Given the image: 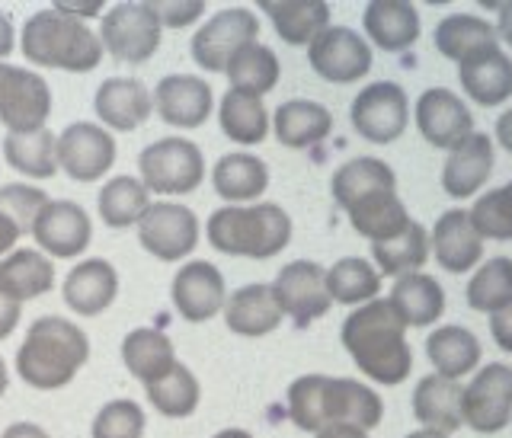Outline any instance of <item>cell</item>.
I'll return each mask as SVG.
<instances>
[{"instance_id":"cell-1","label":"cell","mask_w":512,"mask_h":438,"mask_svg":"<svg viewBox=\"0 0 512 438\" xmlns=\"http://www.w3.org/2000/svg\"><path fill=\"white\" fill-rule=\"evenodd\" d=\"M343 349L368 381L397 387L413 371V349L407 343V323L397 317L388 298L356 307L340 327Z\"/></svg>"},{"instance_id":"cell-2","label":"cell","mask_w":512,"mask_h":438,"mask_svg":"<svg viewBox=\"0 0 512 438\" xmlns=\"http://www.w3.org/2000/svg\"><path fill=\"white\" fill-rule=\"evenodd\" d=\"M90 362V336L74 320L45 314L16 349V378L32 391H61Z\"/></svg>"},{"instance_id":"cell-3","label":"cell","mask_w":512,"mask_h":438,"mask_svg":"<svg viewBox=\"0 0 512 438\" xmlns=\"http://www.w3.org/2000/svg\"><path fill=\"white\" fill-rule=\"evenodd\" d=\"M20 52L32 64V71H68L90 74L100 68L103 45L90 23L64 16L55 7L36 10L20 29Z\"/></svg>"},{"instance_id":"cell-4","label":"cell","mask_w":512,"mask_h":438,"mask_svg":"<svg viewBox=\"0 0 512 438\" xmlns=\"http://www.w3.org/2000/svg\"><path fill=\"white\" fill-rule=\"evenodd\" d=\"M292 231V218L276 202L221 205L205 224V237L212 243V250H218L221 256L256 259V263L279 256L292 243Z\"/></svg>"},{"instance_id":"cell-5","label":"cell","mask_w":512,"mask_h":438,"mask_svg":"<svg viewBox=\"0 0 512 438\" xmlns=\"http://www.w3.org/2000/svg\"><path fill=\"white\" fill-rule=\"evenodd\" d=\"M138 180L151 196H189L205 180V157L196 141L170 135L151 141L138 154Z\"/></svg>"},{"instance_id":"cell-6","label":"cell","mask_w":512,"mask_h":438,"mask_svg":"<svg viewBox=\"0 0 512 438\" xmlns=\"http://www.w3.org/2000/svg\"><path fill=\"white\" fill-rule=\"evenodd\" d=\"M100 45H103V55L116 58L119 64H148L157 48L160 39H164V29H160L157 16L151 13L148 0L144 4H112L106 7V13L100 16Z\"/></svg>"},{"instance_id":"cell-7","label":"cell","mask_w":512,"mask_h":438,"mask_svg":"<svg viewBox=\"0 0 512 438\" xmlns=\"http://www.w3.org/2000/svg\"><path fill=\"white\" fill-rule=\"evenodd\" d=\"M202 240V224L189 205L160 199L151 202L138 224V243L160 263H186Z\"/></svg>"},{"instance_id":"cell-8","label":"cell","mask_w":512,"mask_h":438,"mask_svg":"<svg viewBox=\"0 0 512 438\" xmlns=\"http://www.w3.org/2000/svg\"><path fill=\"white\" fill-rule=\"evenodd\" d=\"M52 116V90L32 68L0 61V125L7 135L42 132Z\"/></svg>"},{"instance_id":"cell-9","label":"cell","mask_w":512,"mask_h":438,"mask_svg":"<svg viewBox=\"0 0 512 438\" xmlns=\"http://www.w3.org/2000/svg\"><path fill=\"white\" fill-rule=\"evenodd\" d=\"M260 39V16L250 7H224L192 32L189 55L205 74H224V64L240 45Z\"/></svg>"},{"instance_id":"cell-10","label":"cell","mask_w":512,"mask_h":438,"mask_svg":"<svg viewBox=\"0 0 512 438\" xmlns=\"http://www.w3.org/2000/svg\"><path fill=\"white\" fill-rule=\"evenodd\" d=\"M58 173L74 183H100L116 164V135L100 122H71L58 132Z\"/></svg>"},{"instance_id":"cell-11","label":"cell","mask_w":512,"mask_h":438,"mask_svg":"<svg viewBox=\"0 0 512 438\" xmlns=\"http://www.w3.org/2000/svg\"><path fill=\"white\" fill-rule=\"evenodd\" d=\"M349 122L372 144H391L407 132L410 122V100L407 90L394 80H378L359 90L349 106Z\"/></svg>"},{"instance_id":"cell-12","label":"cell","mask_w":512,"mask_h":438,"mask_svg":"<svg viewBox=\"0 0 512 438\" xmlns=\"http://www.w3.org/2000/svg\"><path fill=\"white\" fill-rule=\"evenodd\" d=\"M29 237L52 263L55 259H80L93 243V221L80 202L48 199V205L32 221Z\"/></svg>"},{"instance_id":"cell-13","label":"cell","mask_w":512,"mask_h":438,"mask_svg":"<svg viewBox=\"0 0 512 438\" xmlns=\"http://www.w3.org/2000/svg\"><path fill=\"white\" fill-rule=\"evenodd\" d=\"M308 64L327 84H356L372 71V45L349 26H327L308 45Z\"/></svg>"},{"instance_id":"cell-14","label":"cell","mask_w":512,"mask_h":438,"mask_svg":"<svg viewBox=\"0 0 512 438\" xmlns=\"http://www.w3.org/2000/svg\"><path fill=\"white\" fill-rule=\"evenodd\" d=\"M269 288L282 317H292L295 327H308V323L320 320L333 307L327 295V269L314 263V259L285 263Z\"/></svg>"},{"instance_id":"cell-15","label":"cell","mask_w":512,"mask_h":438,"mask_svg":"<svg viewBox=\"0 0 512 438\" xmlns=\"http://www.w3.org/2000/svg\"><path fill=\"white\" fill-rule=\"evenodd\" d=\"M464 426L496 435L512 423V365L490 362L464 387Z\"/></svg>"},{"instance_id":"cell-16","label":"cell","mask_w":512,"mask_h":438,"mask_svg":"<svg viewBox=\"0 0 512 438\" xmlns=\"http://www.w3.org/2000/svg\"><path fill=\"white\" fill-rule=\"evenodd\" d=\"M170 301H173V311L186 323H208L224 311L228 282H224V275L215 263L189 259V263H183L173 275Z\"/></svg>"},{"instance_id":"cell-17","label":"cell","mask_w":512,"mask_h":438,"mask_svg":"<svg viewBox=\"0 0 512 438\" xmlns=\"http://www.w3.org/2000/svg\"><path fill=\"white\" fill-rule=\"evenodd\" d=\"M154 112L160 122L180 132L202 128L215 112V90L205 77L196 74H167L151 93Z\"/></svg>"},{"instance_id":"cell-18","label":"cell","mask_w":512,"mask_h":438,"mask_svg":"<svg viewBox=\"0 0 512 438\" xmlns=\"http://www.w3.org/2000/svg\"><path fill=\"white\" fill-rule=\"evenodd\" d=\"M119 298V269L103 256H87L68 269L61 282V301L77 317H100Z\"/></svg>"},{"instance_id":"cell-19","label":"cell","mask_w":512,"mask_h":438,"mask_svg":"<svg viewBox=\"0 0 512 438\" xmlns=\"http://www.w3.org/2000/svg\"><path fill=\"white\" fill-rule=\"evenodd\" d=\"M416 128L432 144V148L452 151L474 132V116L468 103L461 100L455 90L448 87H429L420 93V100L413 106Z\"/></svg>"},{"instance_id":"cell-20","label":"cell","mask_w":512,"mask_h":438,"mask_svg":"<svg viewBox=\"0 0 512 438\" xmlns=\"http://www.w3.org/2000/svg\"><path fill=\"white\" fill-rule=\"evenodd\" d=\"M93 112L106 132L128 135L154 116V103L138 77H106L93 93Z\"/></svg>"},{"instance_id":"cell-21","label":"cell","mask_w":512,"mask_h":438,"mask_svg":"<svg viewBox=\"0 0 512 438\" xmlns=\"http://www.w3.org/2000/svg\"><path fill=\"white\" fill-rule=\"evenodd\" d=\"M320 410H324V426L349 423L359 429H375L384 419V400L378 391L356 378H330L324 375V391H320Z\"/></svg>"},{"instance_id":"cell-22","label":"cell","mask_w":512,"mask_h":438,"mask_svg":"<svg viewBox=\"0 0 512 438\" xmlns=\"http://www.w3.org/2000/svg\"><path fill=\"white\" fill-rule=\"evenodd\" d=\"M458 84L477 106H503L512 96V58L500 45L480 48L458 61Z\"/></svg>"},{"instance_id":"cell-23","label":"cell","mask_w":512,"mask_h":438,"mask_svg":"<svg viewBox=\"0 0 512 438\" xmlns=\"http://www.w3.org/2000/svg\"><path fill=\"white\" fill-rule=\"evenodd\" d=\"M429 253L436 256V263L452 275L471 272L480 259H484V240H480L477 231L471 227L468 212L448 208V212L439 215L436 227L429 231Z\"/></svg>"},{"instance_id":"cell-24","label":"cell","mask_w":512,"mask_h":438,"mask_svg":"<svg viewBox=\"0 0 512 438\" xmlns=\"http://www.w3.org/2000/svg\"><path fill=\"white\" fill-rule=\"evenodd\" d=\"M493 173V141L484 132H471L448 151L442 167V189L452 199H471Z\"/></svg>"},{"instance_id":"cell-25","label":"cell","mask_w":512,"mask_h":438,"mask_svg":"<svg viewBox=\"0 0 512 438\" xmlns=\"http://www.w3.org/2000/svg\"><path fill=\"white\" fill-rule=\"evenodd\" d=\"M221 317H224V327L244 339H263L272 330H279V323H282V311L266 282H250L244 288L231 291L228 301H224Z\"/></svg>"},{"instance_id":"cell-26","label":"cell","mask_w":512,"mask_h":438,"mask_svg":"<svg viewBox=\"0 0 512 438\" xmlns=\"http://www.w3.org/2000/svg\"><path fill=\"white\" fill-rule=\"evenodd\" d=\"M212 186L224 205H253L269 189V167L250 151L221 154L212 167Z\"/></svg>"},{"instance_id":"cell-27","label":"cell","mask_w":512,"mask_h":438,"mask_svg":"<svg viewBox=\"0 0 512 438\" xmlns=\"http://www.w3.org/2000/svg\"><path fill=\"white\" fill-rule=\"evenodd\" d=\"M269 119L276 141L292 151L314 148L333 132V112L317 100H285Z\"/></svg>"},{"instance_id":"cell-28","label":"cell","mask_w":512,"mask_h":438,"mask_svg":"<svg viewBox=\"0 0 512 438\" xmlns=\"http://www.w3.org/2000/svg\"><path fill=\"white\" fill-rule=\"evenodd\" d=\"M55 288V263L36 247H16L0 259V291L16 301H36Z\"/></svg>"},{"instance_id":"cell-29","label":"cell","mask_w":512,"mask_h":438,"mask_svg":"<svg viewBox=\"0 0 512 438\" xmlns=\"http://www.w3.org/2000/svg\"><path fill=\"white\" fill-rule=\"evenodd\" d=\"M362 29L381 52H407L420 39V13L407 0H372L365 4Z\"/></svg>"},{"instance_id":"cell-30","label":"cell","mask_w":512,"mask_h":438,"mask_svg":"<svg viewBox=\"0 0 512 438\" xmlns=\"http://www.w3.org/2000/svg\"><path fill=\"white\" fill-rule=\"evenodd\" d=\"M346 215H349L352 231L365 237L368 243H388L397 234H404L413 221L404 199L397 196V189H381L359 202H352L346 208Z\"/></svg>"},{"instance_id":"cell-31","label":"cell","mask_w":512,"mask_h":438,"mask_svg":"<svg viewBox=\"0 0 512 438\" xmlns=\"http://www.w3.org/2000/svg\"><path fill=\"white\" fill-rule=\"evenodd\" d=\"M461 400H464V387L458 381L426 375L413 391V416L423 429L452 435L464 426Z\"/></svg>"},{"instance_id":"cell-32","label":"cell","mask_w":512,"mask_h":438,"mask_svg":"<svg viewBox=\"0 0 512 438\" xmlns=\"http://www.w3.org/2000/svg\"><path fill=\"white\" fill-rule=\"evenodd\" d=\"M215 116L221 125V135L231 138L240 148H256L269 138V109L260 96H250V93H240V90H224L221 93V103H215Z\"/></svg>"},{"instance_id":"cell-33","label":"cell","mask_w":512,"mask_h":438,"mask_svg":"<svg viewBox=\"0 0 512 438\" xmlns=\"http://www.w3.org/2000/svg\"><path fill=\"white\" fill-rule=\"evenodd\" d=\"M119 352H122L125 371L135 381H141L144 387L160 381L176 365V349L170 343V336L164 330H154V327L128 330Z\"/></svg>"},{"instance_id":"cell-34","label":"cell","mask_w":512,"mask_h":438,"mask_svg":"<svg viewBox=\"0 0 512 438\" xmlns=\"http://www.w3.org/2000/svg\"><path fill=\"white\" fill-rule=\"evenodd\" d=\"M272 29L285 45H311L330 26L327 0H260Z\"/></svg>"},{"instance_id":"cell-35","label":"cell","mask_w":512,"mask_h":438,"mask_svg":"<svg viewBox=\"0 0 512 438\" xmlns=\"http://www.w3.org/2000/svg\"><path fill=\"white\" fill-rule=\"evenodd\" d=\"M388 304L397 311V317L410 327H432L445 314V291L442 285L426 272H410L394 279V288L388 295Z\"/></svg>"},{"instance_id":"cell-36","label":"cell","mask_w":512,"mask_h":438,"mask_svg":"<svg viewBox=\"0 0 512 438\" xmlns=\"http://www.w3.org/2000/svg\"><path fill=\"white\" fill-rule=\"evenodd\" d=\"M426 355L432 362V375L448 378V381H461L464 375H471L480 365V339L468 330L458 327V323H448V327L432 330L426 339Z\"/></svg>"},{"instance_id":"cell-37","label":"cell","mask_w":512,"mask_h":438,"mask_svg":"<svg viewBox=\"0 0 512 438\" xmlns=\"http://www.w3.org/2000/svg\"><path fill=\"white\" fill-rule=\"evenodd\" d=\"M224 77H228L231 90L240 93H250V96H263L272 93L279 87V77H282V64L279 55L272 52L269 45H263L260 39L240 45L237 52L228 58L224 64Z\"/></svg>"},{"instance_id":"cell-38","label":"cell","mask_w":512,"mask_h":438,"mask_svg":"<svg viewBox=\"0 0 512 438\" xmlns=\"http://www.w3.org/2000/svg\"><path fill=\"white\" fill-rule=\"evenodd\" d=\"M151 208V192L141 186L138 176H109L100 186V196H96V212L100 221L112 231H125V227H138L144 212Z\"/></svg>"},{"instance_id":"cell-39","label":"cell","mask_w":512,"mask_h":438,"mask_svg":"<svg viewBox=\"0 0 512 438\" xmlns=\"http://www.w3.org/2000/svg\"><path fill=\"white\" fill-rule=\"evenodd\" d=\"M381 189H397V173L378 157H352L333 173V180H330L333 202L340 205L343 212L352 202H359Z\"/></svg>"},{"instance_id":"cell-40","label":"cell","mask_w":512,"mask_h":438,"mask_svg":"<svg viewBox=\"0 0 512 438\" xmlns=\"http://www.w3.org/2000/svg\"><path fill=\"white\" fill-rule=\"evenodd\" d=\"M490 45H500V36H496V29L477 13H452L436 26L439 55L455 64L471 58L474 52H480V48H490Z\"/></svg>"},{"instance_id":"cell-41","label":"cell","mask_w":512,"mask_h":438,"mask_svg":"<svg viewBox=\"0 0 512 438\" xmlns=\"http://www.w3.org/2000/svg\"><path fill=\"white\" fill-rule=\"evenodd\" d=\"M58 135L42 128L29 135H7L4 138V160L26 180H52L58 173Z\"/></svg>"},{"instance_id":"cell-42","label":"cell","mask_w":512,"mask_h":438,"mask_svg":"<svg viewBox=\"0 0 512 438\" xmlns=\"http://www.w3.org/2000/svg\"><path fill=\"white\" fill-rule=\"evenodd\" d=\"M381 291L378 269L362 256H343L327 269V295L333 304L362 307L375 301Z\"/></svg>"},{"instance_id":"cell-43","label":"cell","mask_w":512,"mask_h":438,"mask_svg":"<svg viewBox=\"0 0 512 438\" xmlns=\"http://www.w3.org/2000/svg\"><path fill=\"white\" fill-rule=\"evenodd\" d=\"M148 394V403L167 419H186L199 410V400H202V384L199 378L192 375L189 365L176 362L164 378L154 381L144 387Z\"/></svg>"},{"instance_id":"cell-44","label":"cell","mask_w":512,"mask_h":438,"mask_svg":"<svg viewBox=\"0 0 512 438\" xmlns=\"http://www.w3.org/2000/svg\"><path fill=\"white\" fill-rule=\"evenodd\" d=\"M372 259L378 275H391V279L420 272L429 259V231L420 221H410L407 231L397 234L394 240L372 243Z\"/></svg>"},{"instance_id":"cell-45","label":"cell","mask_w":512,"mask_h":438,"mask_svg":"<svg viewBox=\"0 0 512 438\" xmlns=\"http://www.w3.org/2000/svg\"><path fill=\"white\" fill-rule=\"evenodd\" d=\"M464 298L480 314H496L512 304V259L493 256L487 263H480L474 279L464 288Z\"/></svg>"},{"instance_id":"cell-46","label":"cell","mask_w":512,"mask_h":438,"mask_svg":"<svg viewBox=\"0 0 512 438\" xmlns=\"http://www.w3.org/2000/svg\"><path fill=\"white\" fill-rule=\"evenodd\" d=\"M148 416L132 397H116L100 407L90 423V438H144Z\"/></svg>"},{"instance_id":"cell-47","label":"cell","mask_w":512,"mask_h":438,"mask_svg":"<svg viewBox=\"0 0 512 438\" xmlns=\"http://www.w3.org/2000/svg\"><path fill=\"white\" fill-rule=\"evenodd\" d=\"M468 218L480 240H512V183L484 192Z\"/></svg>"},{"instance_id":"cell-48","label":"cell","mask_w":512,"mask_h":438,"mask_svg":"<svg viewBox=\"0 0 512 438\" xmlns=\"http://www.w3.org/2000/svg\"><path fill=\"white\" fill-rule=\"evenodd\" d=\"M48 205L45 189L29 186V183H10L0 186V215H7L23 234L32 231V221Z\"/></svg>"},{"instance_id":"cell-49","label":"cell","mask_w":512,"mask_h":438,"mask_svg":"<svg viewBox=\"0 0 512 438\" xmlns=\"http://www.w3.org/2000/svg\"><path fill=\"white\" fill-rule=\"evenodd\" d=\"M148 7L157 16L160 29H189L208 10L205 0H148Z\"/></svg>"},{"instance_id":"cell-50","label":"cell","mask_w":512,"mask_h":438,"mask_svg":"<svg viewBox=\"0 0 512 438\" xmlns=\"http://www.w3.org/2000/svg\"><path fill=\"white\" fill-rule=\"evenodd\" d=\"M52 7L64 16H74V20L87 23V20H96V16H103L109 4H103V0H55Z\"/></svg>"},{"instance_id":"cell-51","label":"cell","mask_w":512,"mask_h":438,"mask_svg":"<svg viewBox=\"0 0 512 438\" xmlns=\"http://www.w3.org/2000/svg\"><path fill=\"white\" fill-rule=\"evenodd\" d=\"M490 336L496 346L512 355V304L503 307V311L490 314Z\"/></svg>"},{"instance_id":"cell-52","label":"cell","mask_w":512,"mask_h":438,"mask_svg":"<svg viewBox=\"0 0 512 438\" xmlns=\"http://www.w3.org/2000/svg\"><path fill=\"white\" fill-rule=\"evenodd\" d=\"M20 317H23V304L10 301L4 291H0V343L16 333V327H20Z\"/></svg>"},{"instance_id":"cell-53","label":"cell","mask_w":512,"mask_h":438,"mask_svg":"<svg viewBox=\"0 0 512 438\" xmlns=\"http://www.w3.org/2000/svg\"><path fill=\"white\" fill-rule=\"evenodd\" d=\"M20 237H26V234L20 231V227H16L7 215H0V259L16 250V243H20Z\"/></svg>"},{"instance_id":"cell-54","label":"cell","mask_w":512,"mask_h":438,"mask_svg":"<svg viewBox=\"0 0 512 438\" xmlns=\"http://www.w3.org/2000/svg\"><path fill=\"white\" fill-rule=\"evenodd\" d=\"M16 48V26L7 10H0V61H7Z\"/></svg>"},{"instance_id":"cell-55","label":"cell","mask_w":512,"mask_h":438,"mask_svg":"<svg viewBox=\"0 0 512 438\" xmlns=\"http://www.w3.org/2000/svg\"><path fill=\"white\" fill-rule=\"evenodd\" d=\"M0 438H52L39 423H29V419H20V423H10Z\"/></svg>"},{"instance_id":"cell-56","label":"cell","mask_w":512,"mask_h":438,"mask_svg":"<svg viewBox=\"0 0 512 438\" xmlns=\"http://www.w3.org/2000/svg\"><path fill=\"white\" fill-rule=\"evenodd\" d=\"M314 438H368V432L359 426H349V423H333V426L320 429Z\"/></svg>"},{"instance_id":"cell-57","label":"cell","mask_w":512,"mask_h":438,"mask_svg":"<svg viewBox=\"0 0 512 438\" xmlns=\"http://www.w3.org/2000/svg\"><path fill=\"white\" fill-rule=\"evenodd\" d=\"M496 141L500 148L512 154V109H506L500 119H496Z\"/></svg>"},{"instance_id":"cell-58","label":"cell","mask_w":512,"mask_h":438,"mask_svg":"<svg viewBox=\"0 0 512 438\" xmlns=\"http://www.w3.org/2000/svg\"><path fill=\"white\" fill-rule=\"evenodd\" d=\"M493 29H496V36L512 48V4H500V23Z\"/></svg>"},{"instance_id":"cell-59","label":"cell","mask_w":512,"mask_h":438,"mask_svg":"<svg viewBox=\"0 0 512 438\" xmlns=\"http://www.w3.org/2000/svg\"><path fill=\"white\" fill-rule=\"evenodd\" d=\"M7 387H10V368L4 362V355H0V397L7 394Z\"/></svg>"},{"instance_id":"cell-60","label":"cell","mask_w":512,"mask_h":438,"mask_svg":"<svg viewBox=\"0 0 512 438\" xmlns=\"http://www.w3.org/2000/svg\"><path fill=\"white\" fill-rule=\"evenodd\" d=\"M212 438H253L247 429H221V432H215Z\"/></svg>"},{"instance_id":"cell-61","label":"cell","mask_w":512,"mask_h":438,"mask_svg":"<svg viewBox=\"0 0 512 438\" xmlns=\"http://www.w3.org/2000/svg\"><path fill=\"white\" fill-rule=\"evenodd\" d=\"M404 438H448V435L432 432V429H420V432H410V435H404Z\"/></svg>"}]
</instances>
